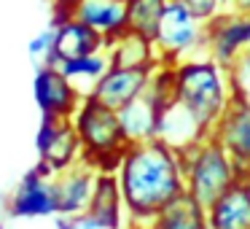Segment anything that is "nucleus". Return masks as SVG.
<instances>
[{
	"mask_svg": "<svg viewBox=\"0 0 250 229\" xmlns=\"http://www.w3.org/2000/svg\"><path fill=\"white\" fill-rule=\"evenodd\" d=\"M126 229H148V227H140V224H129Z\"/></svg>",
	"mask_w": 250,
	"mask_h": 229,
	"instance_id": "bb28decb",
	"label": "nucleus"
},
{
	"mask_svg": "<svg viewBox=\"0 0 250 229\" xmlns=\"http://www.w3.org/2000/svg\"><path fill=\"white\" fill-rule=\"evenodd\" d=\"M105 54L116 68H156L159 62H164L156 49V41L129 27L108 38Z\"/></svg>",
	"mask_w": 250,
	"mask_h": 229,
	"instance_id": "2eb2a0df",
	"label": "nucleus"
},
{
	"mask_svg": "<svg viewBox=\"0 0 250 229\" xmlns=\"http://www.w3.org/2000/svg\"><path fill=\"white\" fill-rule=\"evenodd\" d=\"M180 162H183L186 191L194 194L205 207H210L231 186L242 183V173L237 170L234 159L210 135L180 148Z\"/></svg>",
	"mask_w": 250,
	"mask_h": 229,
	"instance_id": "20e7f679",
	"label": "nucleus"
},
{
	"mask_svg": "<svg viewBox=\"0 0 250 229\" xmlns=\"http://www.w3.org/2000/svg\"><path fill=\"white\" fill-rule=\"evenodd\" d=\"M231 73H234V76H239V73H245V76H250V49H245V54L239 57L237 62H234Z\"/></svg>",
	"mask_w": 250,
	"mask_h": 229,
	"instance_id": "a878e982",
	"label": "nucleus"
},
{
	"mask_svg": "<svg viewBox=\"0 0 250 229\" xmlns=\"http://www.w3.org/2000/svg\"><path fill=\"white\" fill-rule=\"evenodd\" d=\"M0 229H3V224H0Z\"/></svg>",
	"mask_w": 250,
	"mask_h": 229,
	"instance_id": "c85d7f7f",
	"label": "nucleus"
},
{
	"mask_svg": "<svg viewBox=\"0 0 250 229\" xmlns=\"http://www.w3.org/2000/svg\"><path fill=\"white\" fill-rule=\"evenodd\" d=\"M210 137L218 140L234 159L237 170L242 173V181L250 173V97L242 92H234L226 111L218 116L215 127L210 130Z\"/></svg>",
	"mask_w": 250,
	"mask_h": 229,
	"instance_id": "0eeeda50",
	"label": "nucleus"
},
{
	"mask_svg": "<svg viewBox=\"0 0 250 229\" xmlns=\"http://www.w3.org/2000/svg\"><path fill=\"white\" fill-rule=\"evenodd\" d=\"M54 24H51L49 30H43L41 35H35L33 41H30V54L33 57H38V60H49V54H51V49H54Z\"/></svg>",
	"mask_w": 250,
	"mask_h": 229,
	"instance_id": "5701e85b",
	"label": "nucleus"
},
{
	"mask_svg": "<svg viewBox=\"0 0 250 229\" xmlns=\"http://www.w3.org/2000/svg\"><path fill=\"white\" fill-rule=\"evenodd\" d=\"M35 103H38L43 116H62V119H73L78 105L83 103L86 94L65 76L57 65H41L35 73Z\"/></svg>",
	"mask_w": 250,
	"mask_h": 229,
	"instance_id": "9d476101",
	"label": "nucleus"
},
{
	"mask_svg": "<svg viewBox=\"0 0 250 229\" xmlns=\"http://www.w3.org/2000/svg\"><path fill=\"white\" fill-rule=\"evenodd\" d=\"M205 49L223 68H234L245 49H250V17L221 11L215 19L205 22Z\"/></svg>",
	"mask_w": 250,
	"mask_h": 229,
	"instance_id": "1a4fd4ad",
	"label": "nucleus"
},
{
	"mask_svg": "<svg viewBox=\"0 0 250 229\" xmlns=\"http://www.w3.org/2000/svg\"><path fill=\"white\" fill-rule=\"evenodd\" d=\"M54 227L57 229H92V224H89L86 213H60V216L54 218Z\"/></svg>",
	"mask_w": 250,
	"mask_h": 229,
	"instance_id": "b1692460",
	"label": "nucleus"
},
{
	"mask_svg": "<svg viewBox=\"0 0 250 229\" xmlns=\"http://www.w3.org/2000/svg\"><path fill=\"white\" fill-rule=\"evenodd\" d=\"M159 116L162 114L148 94H140L129 105H124L119 111V121L126 135V143L132 146V143H146L159 137Z\"/></svg>",
	"mask_w": 250,
	"mask_h": 229,
	"instance_id": "a211bd4d",
	"label": "nucleus"
},
{
	"mask_svg": "<svg viewBox=\"0 0 250 229\" xmlns=\"http://www.w3.org/2000/svg\"><path fill=\"white\" fill-rule=\"evenodd\" d=\"M175 84L178 100L175 103L210 135L218 116L226 111L229 100L237 87L231 78V68L210 60H180L175 62Z\"/></svg>",
	"mask_w": 250,
	"mask_h": 229,
	"instance_id": "f03ea898",
	"label": "nucleus"
},
{
	"mask_svg": "<svg viewBox=\"0 0 250 229\" xmlns=\"http://www.w3.org/2000/svg\"><path fill=\"white\" fill-rule=\"evenodd\" d=\"M223 11L245 14V17H250V0H223Z\"/></svg>",
	"mask_w": 250,
	"mask_h": 229,
	"instance_id": "393cba45",
	"label": "nucleus"
},
{
	"mask_svg": "<svg viewBox=\"0 0 250 229\" xmlns=\"http://www.w3.org/2000/svg\"><path fill=\"white\" fill-rule=\"evenodd\" d=\"M126 216L124 194H121V183L116 173H97L94 181V191L86 207V218L92 229H121Z\"/></svg>",
	"mask_w": 250,
	"mask_h": 229,
	"instance_id": "ddd939ff",
	"label": "nucleus"
},
{
	"mask_svg": "<svg viewBox=\"0 0 250 229\" xmlns=\"http://www.w3.org/2000/svg\"><path fill=\"white\" fill-rule=\"evenodd\" d=\"M156 68H116L110 65L105 70V76L92 87L89 97H94L97 103L108 105L113 111H121L124 105H129L132 100H137L140 94L148 92V84Z\"/></svg>",
	"mask_w": 250,
	"mask_h": 229,
	"instance_id": "9b49d317",
	"label": "nucleus"
},
{
	"mask_svg": "<svg viewBox=\"0 0 250 229\" xmlns=\"http://www.w3.org/2000/svg\"><path fill=\"white\" fill-rule=\"evenodd\" d=\"M124 3H126V27L156 41L159 24H162V17L167 11L169 0H124Z\"/></svg>",
	"mask_w": 250,
	"mask_h": 229,
	"instance_id": "412c9836",
	"label": "nucleus"
},
{
	"mask_svg": "<svg viewBox=\"0 0 250 229\" xmlns=\"http://www.w3.org/2000/svg\"><path fill=\"white\" fill-rule=\"evenodd\" d=\"M205 46V22L194 17L178 0H169L156 33V49L164 62H180Z\"/></svg>",
	"mask_w": 250,
	"mask_h": 229,
	"instance_id": "39448f33",
	"label": "nucleus"
},
{
	"mask_svg": "<svg viewBox=\"0 0 250 229\" xmlns=\"http://www.w3.org/2000/svg\"><path fill=\"white\" fill-rule=\"evenodd\" d=\"M97 170L89 162H76L73 167L54 173V189H57V216L60 213H86L89 200L94 191Z\"/></svg>",
	"mask_w": 250,
	"mask_h": 229,
	"instance_id": "4468645a",
	"label": "nucleus"
},
{
	"mask_svg": "<svg viewBox=\"0 0 250 229\" xmlns=\"http://www.w3.org/2000/svg\"><path fill=\"white\" fill-rule=\"evenodd\" d=\"M62 73L81 89L83 94L92 92V87L105 76V70L110 68V60L105 51H97V54H86V57H76V60H62L60 65Z\"/></svg>",
	"mask_w": 250,
	"mask_h": 229,
	"instance_id": "aec40b11",
	"label": "nucleus"
},
{
	"mask_svg": "<svg viewBox=\"0 0 250 229\" xmlns=\"http://www.w3.org/2000/svg\"><path fill=\"white\" fill-rule=\"evenodd\" d=\"M242 183H245V186H248V191H250V173H248V178H245V181H242Z\"/></svg>",
	"mask_w": 250,
	"mask_h": 229,
	"instance_id": "cd10ccee",
	"label": "nucleus"
},
{
	"mask_svg": "<svg viewBox=\"0 0 250 229\" xmlns=\"http://www.w3.org/2000/svg\"><path fill=\"white\" fill-rule=\"evenodd\" d=\"M35 146H38V164L46 167L49 173H62V170L73 167L76 162L83 159L81 137H78L73 119L43 116Z\"/></svg>",
	"mask_w": 250,
	"mask_h": 229,
	"instance_id": "423d86ee",
	"label": "nucleus"
},
{
	"mask_svg": "<svg viewBox=\"0 0 250 229\" xmlns=\"http://www.w3.org/2000/svg\"><path fill=\"white\" fill-rule=\"evenodd\" d=\"M54 49H51L49 60L43 65H60L62 60H76V57H86V54H97L105 51L108 38L100 30L89 27L81 19H67L62 24H54Z\"/></svg>",
	"mask_w": 250,
	"mask_h": 229,
	"instance_id": "f8f14e48",
	"label": "nucleus"
},
{
	"mask_svg": "<svg viewBox=\"0 0 250 229\" xmlns=\"http://www.w3.org/2000/svg\"><path fill=\"white\" fill-rule=\"evenodd\" d=\"M180 6H186L199 22H210L223 11V0H178Z\"/></svg>",
	"mask_w": 250,
	"mask_h": 229,
	"instance_id": "4be33fe9",
	"label": "nucleus"
},
{
	"mask_svg": "<svg viewBox=\"0 0 250 229\" xmlns=\"http://www.w3.org/2000/svg\"><path fill=\"white\" fill-rule=\"evenodd\" d=\"M76 19L100 30L105 38H113L126 30V3L124 0H78Z\"/></svg>",
	"mask_w": 250,
	"mask_h": 229,
	"instance_id": "6ab92c4d",
	"label": "nucleus"
},
{
	"mask_svg": "<svg viewBox=\"0 0 250 229\" xmlns=\"http://www.w3.org/2000/svg\"><path fill=\"white\" fill-rule=\"evenodd\" d=\"M73 124L81 137L83 162H89L97 173H116L121 157L129 148L119 121V111L108 108L86 94L78 111L73 114Z\"/></svg>",
	"mask_w": 250,
	"mask_h": 229,
	"instance_id": "7ed1b4c3",
	"label": "nucleus"
},
{
	"mask_svg": "<svg viewBox=\"0 0 250 229\" xmlns=\"http://www.w3.org/2000/svg\"><path fill=\"white\" fill-rule=\"evenodd\" d=\"M116 175L121 183L129 224L140 227H148L156 213L186 189L180 151L162 137L132 143L121 157Z\"/></svg>",
	"mask_w": 250,
	"mask_h": 229,
	"instance_id": "f257e3e1",
	"label": "nucleus"
},
{
	"mask_svg": "<svg viewBox=\"0 0 250 229\" xmlns=\"http://www.w3.org/2000/svg\"><path fill=\"white\" fill-rule=\"evenodd\" d=\"M148 229H210L207 207L183 189L156 213Z\"/></svg>",
	"mask_w": 250,
	"mask_h": 229,
	"instance_id": "dca6fc26",
	"label": "nucleus"
},
{
	"mask_svg": "<svg viewBox=\"0 0 250 229\" xmlns=\"http://www.w3.org/2000/svg\"><path fill=\"white\" fill-rule=\"evenodd\" d=\"M210 229H250V191L237 183L207 207Z\"/></svg>",
	"mask_w": 250,
	"mask_h": 229,
	"instance_id": "f3484780",
	"label": "nucleus"
},
{
	"mask_svg": "<svg viewBox=\"0 0 250 229\" xmlns=\"http://www.w3.org/2000/svg\"><path fill=\"white\" fill-rule=\"evenodd\" d=\"M6 210L14 218H41V216H57V189H54V173L35 164L19 186L6 200Z\"/></svg>",
	"mask_w": 250,
	"mask_h": 229,
	"instance_id": "6e6552de",
	"label": "nucleus"
}]
</instances>
